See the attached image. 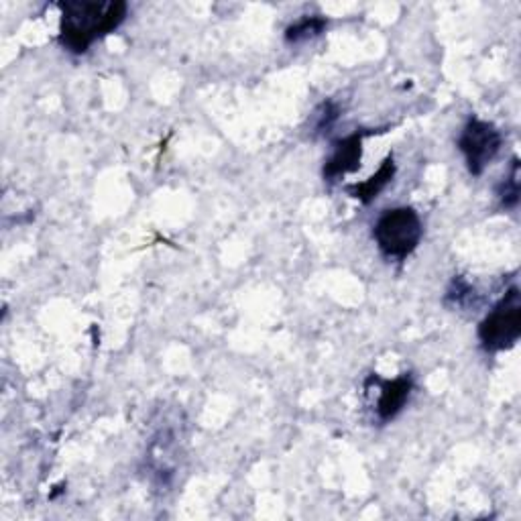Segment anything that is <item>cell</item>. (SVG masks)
I'll use <instances>...</instances> for the list:
<instances>
[{"label":"cell","mask_w":521,"mask_h":521,"mask_svg":"<svg viewBox=\"0 0 521 521\" xmlns=\"http://www.w3.org/2000/svg\"><path fill=\"white\" fill-rule=\"evenodd\" d=\"M60 11V43L66 51L82 55L125 23L129 7L123 0H66Z\"/></svg>","instance_id":"obj_1"},{"label":"cell","mask_w":521,"mask_h":521,"mask_svg":"<svg viewBox=\"0 0 521 521\" xmlns=\"http://www.w3.org/2000/svg\"><path fill=\"white\" fill-rule=\"evenodd\" d=\"M424 235V224L414 208L399 206L385 210L375 222L373 237L379 251L391 259L410 257Z\"/></svg>","instance_id":"obj_2"},{"label":"cell","mask_w":521,"mask_h":521,"mask_svg":"<svg viewBox=\"0 0 521 521\" xmlns=\"http://www.w3.org/2000/svg\"><path fill=\"white\" fill-rule=\"evenodd\" d=\"M521 336L519 287L513 285L503 300L479 324V340L489 353L507 351Z\"/></svg>","instance_id":"obj_3"},{"label":"cell","mask_w":521,"mask_h":521,"mask_svg":"<svg viewBox=\"0 0 521 521\" xmlns=\"http://www.w3.org/2000/svg\"><path fill=\"white\" fill-rule=\"evenodd\" d=\"M503 145L501 131L487 121L471 119L458 137V149L465 155L467 167L473 176L481 173L491 165Z\"/></svg>","instance_id":"obj_4"},{"label":"cell","mask_w":521,"mask_h":521,"mask_svg":"<svg viewBox=\"0 0 521 521\" xmlns=\"http://www.w3.org/2000/svg\"><path fill=\"white\" fill-rule=\"evenodd\" d=\"M367 135L369 133H365V131H357V133L344 137L342 141H338L334 145V151L324 165V180L326 182H336V180L344 178L346 173L357 171L361 167L363 141H365Z\"/></svg>","instance_id":"obj_5"},{"label":"cell","mask_w":521,"mask_h":521,"mask_svg":"<svg viewBox=\"0 0 521 521\" xmlns=\"http://www.w3.org/2000/svg\"><path fill=\"white\" fill-rule=\"evenodd\" d=\"M381 393L377 399V416L381 422H391L405 408L412 391L414 379L410 375H401L393 381H379Z\"/></svg>","instance_id":"obj_6"},{"label":"cell","mask_w":521,"mask_h":521,"mask_svg":"<svg viewBox=\"0 0 521 521\" xmlns=\"http://www.w3.org/2000/svg\"><path fill=\"white\" fill-rule=\"evenodd\" d=\"M393 176H395V163H393V157L389 155L381 167L377 169L375 176H371L367 182L363 184H355V186H349V194L353 198H357L359 202L363 204H371L391 182H393Z\"/></svg>","instance_id":"obj_7"},{"label":"cell","mask_w":521,"mask_h":521,"mask_svg":"<svg viewBox=\"0 0 521 521\" xmlns=\"http://www.w3.org/2000/svg\"><path fill=\"white\" fill-rule=\"evenodd\" d=\"M326 27H328V21L324 17H304L298 23H294L292 27H287L285 41L287 43H302V41L314 39V37L322 35Z\"/></svg>","instance_id":"obj_8"},{"label":"cell","mask_w":521,"mask_h":521,"mask_svg":"<svg viewBox=\"0 0 521 521\" xmlns=\"http://www.w3.org/2000/svg\"><path fill=\"white\" fill-rule=\"evenodd\" d=\"M499 200H501V206L507 210H515L519 204V161H517V157L511 161L509 176L503 178V184L499 188Z\"/></svg>","instance_id":"obj_9"},{"label":"cell","mask_w":521,"mask_h":521,"mask_svg":"<svg viewBox=\"0 0 521 521\" xmlns=\"http://www.w3.org/2000/svg\"><path fill=\"white\" fill-rule=\"evenodd\" d=\"M340 117V108L334 102H324L316 114H314V133H324L328 129H332V125L338 121Z\"/></svg>","instance_id":"obj_10"}]
</instances>
